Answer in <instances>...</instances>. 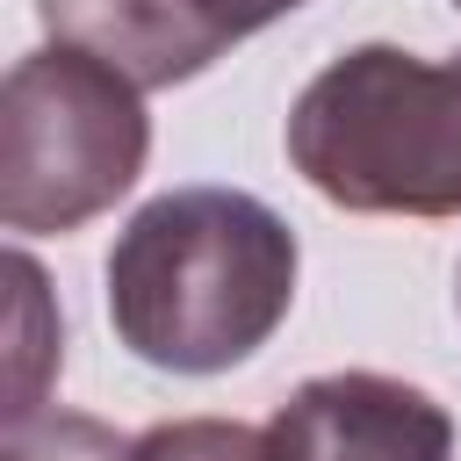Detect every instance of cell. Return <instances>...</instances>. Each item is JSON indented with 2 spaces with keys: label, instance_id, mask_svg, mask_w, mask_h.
<instances>
[{
  "label": "cell",
  "instance_id": "6da1fadb",
  "mask_svg": "<svg viewBox=\"0 0 461 461\" xmlns=\"http://www.w3.org/2000/svg\"><path fill=\"white\" fill-rule=\"evenodd\" d=\"M303 245L245 187L151 194L108 245V324L166 375H223L252 360L295 303Z\"/></svg>",
  "mask_w": 461,
  "mask_h": 461
},
{
  "label": "cell",
  "instance_id": "3957f363",
  "mask_svg": "<svg viewBox=\"0 0 461 461\" xmlns=\"http://www.w3.org/2000/svg\"><path fill=\"white\" fill-rule=\"evenodd\" d=\"M151 158L144 86L79 43H43L0 79V223L58 238L115 209Z\"/></svg>",
  "mask_w": 461,
  "mask_h": 461
},
{
  "label": "cell",
  "instance_id": "277c9868",
  "mask_svg": "<svg viewBox=\"0 0 461 461\" xmlns=\"http://www.w3.org/2000/svg\"><path fill=\"white\" fill-rule=\"evenodd\" d=\"M303 0H36L58 43H79L137 86L202 79L230 43L295 14Z\"/></svg>",
  "mask_w": 461,
  "mask_h": 461
},
{
  "label": "cell",
  "instance_id": "7a4b0ae2",
  "mask_svg": "<svg viewBox=\"0 0 461 461\" xmlns=\"http://www.w3.org/2000/svg\"><path fill=\"white\" fill-rule=\"evenodd\" d=\"M288 166L346 216H461V50H339L288 108Z\"/></svg>",
  "mask_w": 461,
  "mask_h": 461
},
{
  "label": "cell",
  "instance_id": "8992f818",
  "mask_svg": "<svg viewBox=\"0 0 461 461\" xmlns=\"http://www.w3.org/2000/svg\"><path fill=\"white\" fill-rule=\"evenodd\" d=\"M0 461H137V439L86 411H29L7 418Z\"/></svg>",
  "mask_w": 461,
  "mask_h": 461
},
{
  "label": "cell",
  "instance_id": "52a82bcc",
  "mask_svg": "<svg viewBox=\"0 0 461 461\" xmlns=\"http://www.w3.org/2000/svg\"><path fill=\"white\" fill-rule=\"evenodd\" d=\"M137 461H281V447L245 418H166L137 432Z\"/></svg>",
  "mask_w": 461,
  "mask_h": 461
},
{
  "label": "cell",
  "instance_id": "5b68a950",
  "mask_svg": "<svg viewBox=\"0 0 461 461\" xmlns=\"http://www.w3.org/2000/svg\"><path fill=\"white\" fill-rule=\"evenodd\" d=\"M267 432L281 461H454V411L432 389L375 367L310 375Z\"/></svg>",
  "mask_w": 461,
  "mask_h": 461
},
{
  "label": "cell",
  "instance_id": "9c48e42d",
  "mask_svg": "<svg viewBox=\"0 0 461 461\" xmlns=\"http://www.w3.org/2000/svg\"><path fill=\"white\" fill-rule=\"evenodd\" d=\"M454 7H461V0H454Z\"/></svg>",
  "mask_w": 461,
  "mask_h": 461
},
{
  "label": "cell",
  "instance_id": "ba28073f",
  "mask_svg": "<svg viewBox=\"0 0 461 461\" xmlns=\"http://www.w3.org/2000/svg\"><path fill=\"white\" fill-rule=\"evenodd\" d=\"M454 310H461V274H454Z\"/></svg>",
  "mask_w": 461,
  "mask_h": 461
}]
</instances>
